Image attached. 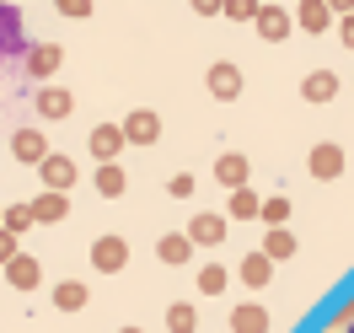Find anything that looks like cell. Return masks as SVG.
<instances>
[{
    "mask_svg": "<svg viewBox=\"0 0 354 333\" xmlns=\"http://www.w3.org/2000/svg\"><path fill=\"white\" fill-rule=\"evenodd\" d=\"M27 48L32 44H27V33H22V11L0 0V54H6V60H22Z\"/></svg>",
    "mask_w": 354,
    "mask_h": 333,
    "instance_id": "obj_1",
    "label": "cell"
},
{
    "mask_svg": "<svg viewBox=\"0 0 354 333\" xmlns=\"http://www.w3.org/2000/svg\"><path fill=\"white\" fill-rule=\"evenodd\" d=\"M118 129H124V140H129V145H156V140H161V118H156L151 108H134Z\"/></svg>",
    "mask_w": 354,
    "mask_h": 333,
    "instance_id": "obj_2",
    "label": "cell"
},
{
    "mask_svg": "<svg viewBox=\"0 0 354 333\" xmlns=\"http://www.w3.org/2000/svg\"><path fill=\"white\" fill-rule=\"evenodd\" d=\"M252 22H258V33H263L268 44H279V38H290V22H295V17H290L285 6H258Z\"/></svg>",
    "mask_w": 354,
    "mask_h": 333,
    "instance_id": "obj_3",
    "label": "cell"
},
{
    "mask_svg": "<svg viewBox=\"0 0 354 333\" xmlns=\"http://www.w3.org/2000/svg\"><path fill=\"white\" fill-rule=\"evenodd\" d=\"M38 172H44V188L65 194L70 183H75V161H65V156H54V151H48L44 161H38Z\"/></svg>",
    "mask_w": 354,
    "mask_h": 333,
    "instance_id": "obj_4",
    "label": "cell"
},
{
    "mask_svg": "<svg viewBox=\"0 0 354 333\" xmlns=\"http://www.w3.org/2000/svg\"><path fill=\"white\" fill-rule=\"evenodd\" d=\"M22 65H27V75H38V81H48L54 70H59V44H32L22 54Z\"/></svg>",
    "mask_w": 354,
    "mask_h": 333,
    "instance_id": "obj_5",
    "label": "cell"
},
{
    "mask_svg": "<svg viewBox=\"0 0 354 333\" xmlns=\"http://www.w3.org/2000/svg\"><path fill=\"white\" fill-rule=\"evenodd\" d=\"M124 258H129V247H124V237H102V242L91 247V264L102 269V274H118V269H124Z\"/></svg>",
    "mask_w": 354,
    "mask_h": 333,
    "instance_id": "obj_6",
    "label": "cell"
},
{
    "mask_svg": "<svg viewBox=\"0 0 354 333\" xmlns=\"http://www.w3.org/2000/svg\"><path fill=\"white\" fill-rule=\"evenodd\" d=\"M124 145H129V140H124L118 124H97V129H91V156H97V161H113Z\"/></svg>",
    "mask_w": 354,
    "mask_h": 333,
    "instance_id": "obj_7",
    "label": "cell"
},
{
    "mask_svg": "<svg viewBox=\"0 0 354 333\" xmlns=\"http://www.w3.org/2000/svg\"><path fill=\"white\" fill-rule=\"evenodd\" d=\"M11 151H17V161H27V167H38V161L48 156V140H44L38 129H17V134H11Z\"/></svg>",
    "mask_w": 354,
    "mask_h": 333,
    "instance_id": "obj_8",
    "label": "cell"
},
{
    "mask_svg": "<svg viewBox=\"0 0 354 333\" xmlns=\"http://www.w3.org/2000/svg\"><path fill=\"white\" fill-rule=\"evenodd\" d=\"M209 91H215V97H221V102H231V97H242V70L236 65H209Z\"/></svg>",
    "mask_w": 354,
    "mask_h": 333,
    "instance_id": "obj_9",
    "label": "cell"
},
{
    "mask_svg": "<svg viewBox=\"0 0 354 333\" xmlns=\"http://www.w3.org/2000/svg\"><path fill=\"white\" fill-rule=\"evenodd\" d=\"M75 97L65 87H38V118H70Z\"/></svg>",
    "mask_w": 354,
    "mask_h": 333,
    "instance_id": "obj_10",
    "label": "cell"
},
{
    "mask_svg": "<svg viewBox=\"0 0 354 333\" xmlns=\"http://www.w3.org/2000/svg\"><path fill=\"white\" fill-rule=\"evenodd\" d=\"M27 210H32V221H65V215H70V199H65V194H54V188H44Z\"/></svg>",
    "mask_w": 354,
    "mask_h": 333,
    "instance_id": "obj_11",
    "label": "cell"
},
{
    "mask_svg": "<svg viewBox=\"0 0 354 333\" xmlns=\"http://www.w3.org/2000/svg\"><path fill=\"white\" fill-rule=\"evenodd\" d=\"M301 97H306V102H333V97H338V75H328V70L306 75V81H301Z\"/></svg>",
    "mask_w": 354,
    "mask_h": 333,
    "instance_id": "obj_12",
    "label": "cell"
},
{
    "mask_svg": "<svg viewBox=\"0 0 354 333\" xmlns=\"http://www.w3.org/2000/svg\"><path fill=\"white\" fill-rule=\"evenodd\" d=\"M215 178H221L231 194L247 188V156H221V161H215Z\"/></svg>",
    "mask_w": 354,
    "mask_h": 333,
    "instance_id": "obj_13",
    "label": "cell"
},
{
    "mask_svg": "<svg viewBox=\"0 0 354 333\" xmlns=\"http://www.w3.org/2000/svg\"><path fill=\"white\" fill-rule=\"evenodd\" d=\"M225 237V221L221 215H199V221L188 226V242H199V247H215Z\"/></svg>",
    "mask_w": 354,
    "mask_h": 333,
    "instance_id": "obj_14",
    "label": "cell"
},
{
    "mask_svg": "<svg viewBox=\"0 0 354 333\" xmlns=\"http://www.w3.org/2000/svg\"><path fill=\"white\" fill-rule=\"evenodd\" d=\"M311 172H317V178H338V172H344V151H338V145H317V151H311Z\"/></svg>",
    "mask_w": 354,
    "mask_h": 333,
    "instance_id": "obj_15",
    "label": "cell"
},
{
    "mask_svg": "<svg viewBox=\"0 0 354 333\" xmlns=\"http://www.w3.org/2000/svg\"><path fill=\"white\" fill-rule=\"evenodd\" d=\"M328 0H301V6H295V22L306 27V33H322V27H328Z\"/></svg>",
    "mask_w": 354,
    "mask_h": 333,
    "instance_id": "obj_16",
    "label": "cell"
},
{
    "mask_svg": "<svg viewBox=\"0 0 354 333\" xmlns=\"http://www.w3.org/2000/svg\"><path fill=\"white\" fill-rule=\"evenodd\" d=\"M6 280H11L17 290H32V285H38V264H32L27 253H17V258L6 264Z\"/></svg>",
    "mask_w": 354,
    "mask_h": 333,
    "instance_id": "obj_17",
    "label": "cell"
},
{
    "mask_svg": "<svg viewBox=\"0 0 354 333\" xmlns=\"http://www.w3.org/2000/svg\"><path fill=\"white\" fill-rule=\"evenodd\" d=\"M97 194H108V199L124 194V167H118V161H102V167H97Z\"/></svg>",
    "mask_w": 354,
    "mask_h": 333,
    "instance_id": "obj_18",
    "label": "cell"
},
{
    "mask_svg": "<svg viewBox=\"0 0 354 333\" xmlns=\"http://www.w3.org/2000/svg\"><path fill=\"white\" fill-rule=\"evenodd\" d=\"M156 253H161L167 264H188V258H194V242H188L183 231H172V237H161V247H156Z\"/></svg>",
    "mask_w": 354,
    "mask_h": 333,
    "instance_id": "obj_19",
    "label": "cell"
},
{
    "mask_svg": "<svg viewBox=\"0 0 354 333\" xmlns=\"http://www.w3.org/2000/svg\"><path fill=\"white\" fill-rule=\"evenodd\" d=\"M231 215H236V221H252V215H263V199H258L252 188H236V194H231Z\"/></svg>",
    "mask_w": 354,
    "mask_h": 333,
    "instance_id": "obj_20",
    "label": "cell"
},
{
    "mask_svg": "<svg viewBox=\"0 0 354 333\" xmlns=\"http://www.w3.org/2000/svg\"><path fill=\"white\" fill-rule=\"evenodd\" d=\"M268 264H274L268 253H252V258L242 264V280H247L252 290H263V285H268Z\"/></svg>",
    "mask_w": 354,
    "mask_h": 333,
    "instance_id": "obj_21",
    "label": "cell"
},
{
    "mask_svg": "<svg viewBox=\"0 0 354 333\" xmlns=\"http://www.w3.org/2000/svg\"><path fill=\"white\" fill-rule=\"evenodd\" d=\"M231 323H236V333H263V328H268L263 307H236V317H231Z\"/></svg>",
    "mask_w": 354,
    "mask_h": 333,
    "instance_id": "obj_22",
    "label": "cell"
},
{
    "mask_svg": "<svg viewBox=\"0 0 354 333\" xmlns=\"http://www.w3.org/2000/svg\"><path fill=\"white\" fill-rule=\"evenodd\" d=\"M54 301H59V307H65V312H75V307H81V301H86V285H75V280H65V285L54 290Z\"/></svg>",
    "mask_w": 354,
    "mask_h": 333,
    "instance_id": "obj_23",
    "label": "cell"
},
{
    "mask_svg": "<svg viewBox=\"0 0 354 333\" xmlns=\"http://www.w3.org/2000/svg\"><path fill=\"white\" fill-rule=\"evenodd\" d=\"M6 231H11V237H17V231H27V226H32V210H27V204H11V210H6Z\"/></svg>",
    "mask_w": 354,
    "mask_h": 333,
    "instance_id": "obj_24",
    "label": "cell"
},
{
    "mask_svg": "<svg viewBox=\"0 0 354 333\" xmlns=\"http://www.w3.org/2000/svg\"><path fill=\"white\" fill-rule=\"evenodd\" d=\"M263 253H268V258H290V253H295V242H290V231H268Z\"/></svg>",
    "mask_w": 354,
    "mask_h": 333,
    "instance_id": "obj_25",
    "label": "cell"
},
{
    "mask_svg": "<svg viewBox=\"0 0 354 333\" xmlns=\"http://www.w3.org/2000/svg\"><path fill=\"white\" fill-rule=\"evenodd\" d=\"M225 17L231 22H252L258 17V0H225Z\"/></svg>",
    "mask_w": 354,
    "mask_h": 333,
    "instance_id": "obj_26",
    "label": "cell"
},
{
    "mask_svg": "<svg viewBox=\"0 0 354 333\" xmlns=\"http://www.w3.org/2000/svg\"><path fill=\"white\" fill-rule=\"evenodd\" d=\"M167 328L172 333H194V307H172L167 312Z\"/></svg>",
    "mask_w": 354,
    "mask_h": 333,
    "instance_id": "obj_27",
    "label": "cell"
},
{
    "mask_svg": "<svg viewBox=\"0 0 354 333\" xmlns=\"http://www.w3.org/2000/svg\"><path fill=\"white\" fill-rule=\"evenodd\" d=\"M199 290H209V296H221V290H225V269H221V264H209V269L199 274Z\"/></svg>",
    "mask_w": 354,
    "mask_h": 333,
    "instance_id": "obj_28",
    "label": "cell"
},
{
    "mask_svg": "<svg viewBox=\"0 0 354 333\" xmlns=\"http://www.w3.org/2000/svg\"><path fill=\"white\" fill-rule=\"evenodd\" d=\"M59 17H91V0H54Z\"/></svg>",
    "mask_w": 354,
    "mask_h": 333,
    "instance_id": "obj_29",
    "label": "cell"
},
{
    "mask_svg": "<svg viewBox=\"0 0 354 333\" xmlns=\"http://www.w3.org/2000/svg\"><path fill=\"white\" fill-rule=\"evenodd\" d=\"M285 215H290V199H268V204H263V221H274V226H279Z\"/></svg>",
    "mask_w": 354,
    "mask_h": 333,
    "instance_id": "obj_30",
    "label": "cell"
},
{
    "mask_svg": "<svg viewBox=\"0 0 354 333\" xmlns=\"http://www.w3.org/2000/svg\"><path fill=\"white\" fill-rule=\"evenodd\" d=\"M11 258H17V237L0 226V264H11Z\"/></svg>",
    "mask_w": 354,
    "mask_h": 333,
    "instance_id": "obj_31",
    "label": "cell"
},
{
    "mask_svg": "<svg viewBox=\"0 0 354 333\" xmlns=\"http://www.w3.org/2000/svg\"><path fill=\"white\" fill-rule=\"evenodd\" d=\"M167 188H172L177 199H188V194H194V178H188V172H177V178H172V183H167Z\"/></svg>",
    "mask_w": 354,
    "mask_h": 333,
    "instance_id": "obj_32",
    "label": "cell"
},
{
    "mask_svg": "<svg viewBox=\"0 0 354 333\" xmlns=\"http://www.w3.org/2000/svg\"><path fill=\"white\" fill-rule=\"evenodd\" d=\"M188 6H194L199 17H215V11H225V0H188Z\"/></svg>",
    "mask_w": 354,
    "mask_h": 333,
    "instance_id": "obj_33",
    "label": "cell"
},
{
    "mask_svg": "<svg viewBox=\"0 0 354 333\" xmlns=\"http://www.w3.org/2000/svg\"><path fill=\"white\" fill-rule=\"evenodd\" d=\"M338 38H344V44L354 48V11H349V17H344V33H338Z\"/></svg>",
    "mask_w": 354,
    "mask_h": 333,
    "instance_id": "obj_34",
    "label": "cell"
},
{
    "mask_svg": "<svg viewBox=\"0 0 354 333\" xmlns=\"http://www.w3.org/2000/svg\"><path fill=\"white\" fill-rule=\"evenodd\" d=\"M328 11H344V17H349V11H354V0H328Z\"/></svg>",
    "mask_w": 354,
    "mask_h": 333,
    "instance_id": "obj_35",
    "label": "cell"
},
{
    "mask_svg": "<svg viewBox=\"0 0 354 333\" xmlns=\"http://www.w3.org/2000/svg\"><path fill=\"white\" fill-rule=\"evenodd\" d=\"M344 333H354V323H349V328H344Z\"/></svg>",
    "mask_w": 354,
    "mask_h": 333,
    "instance_id": "obj_36",
    "label": "cell"
},
{
    "mask_svg": "<svg viewBox=\"0 0 354 333\" xmlns=\"http://www.w3.org/2000/svg\"><path fill=\"white\" fill-rule=\"evenodd\" d=\"M0 221H6V210H0Z\"/></svg>",
    "mask_w": 354,
    "mask_h": 333,
    "instance_id": "obj_37",
    "label": "cell"
},
{
    "mask_svg": "<svg viewBox=\"0 0 354 333\" xmlns=\"http://www.w3.org/2000/svg\"><path fill=\"white\" fill-rule=\"evenodd\" d=\"M124 333H134V328H124Z\"/></svg>",
    "mask_w": 354,
    "mask_h": 333,
    "instance_id": "obj_38",
    "label": "cell"
}]
</instances>
